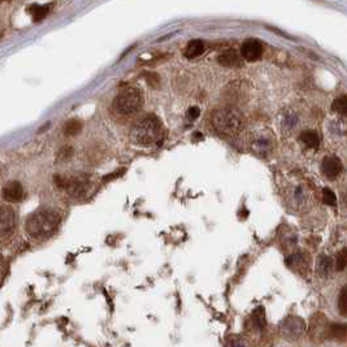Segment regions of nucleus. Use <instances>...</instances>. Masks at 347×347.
<instances>
[{
	"instance_id": "nucleus-1",
	"label": "nucleus",
	"mask_w": 347,
	"mask_h": 347,
	"mask_svg": "<svg viewBox=\"0 0 347 347\" xmlns=\"http://www.w3.org/2000/svg\"><path fill=\"white\" fill-rule=\"evenodd\" d=\"M60 215L54 209L42 208L32 213L26 220L25 229L30 237L46 239L55 233L60 225Z\"/></svg>"
},
{
	"instance_id": "nucleus-2",
	"label": "nucleus",
	"mask_w": 347,
	"mask_h": 347,
	"mask_svg": "<svg viewBox=\"0 0 347 347\" xmlns=\"http://www.w3.org/2000/svg\"><path fill=\"white\" fill-rule=\"evenodd\" d=\"M162 124L155 116H147L139 120L130 133L131 141L142 146L156 145L162 139Z\"/></svg>"
},
{
	"instance_id": "nucleus-3",
	"label": "nucleus",
	"mask_w": 347,
	"mask_h": 347,
	"mask_svg": "<svg viewBox=\"0 0 347 347\" xmlns=\"http://www.w3.org/2000/svg\"><path fill=\"white\" fill-rule=\"evenodd\" d=\"M213 128L224 137L237 135L242 129L241 114L234 110H217L211 116Z\"/></svg>"
},
{
	"instance_id": "nucleus-4",
	"label": "nucleus",
	"mask_w": 347,
	"mask_h": 347,
	"mask_svg": "<svg viewBox=\"0 0 347 347\" xmlns=\"http://www.w3.org/2000/svg\"><path fill=\"white\" fill-rule=\"evenodd\" d=\"M142 107V96L138 90L128 89L120 92L113 100V108L123 114H131L138 112Z\"/></svg>"
},
{
	"instance_id": "nucleus-5",
	"label": "nucleus",
	"mask_w": 347,
	"mask_h": 347,
	"mask_svg": "<svg viewBox=\"0 0 347 347\" xmlns=\"http://www.w3.org/2000/svg\"><path fill=\"white\" fill-rule=\"evenodd\" d=\"M17 226V215L8 205L0 207V239L11 237Z\"/></svg>"
},
{
	"instance_id": "nucleus-6",
	"label": "nucleus",
	"mask_w": 347,
	"mask_h": 347,
	"mask_svg": "<svg viewBox=\"0 0 347 347\" xmlns=\"http://www.w3.org/2000/svg\"><path fill=\"white\" fill-rule=\"evenodd\" d=\"M263 55V44L256 39H247L243 42L241 48V56L246 61L254 63Z\"/></svg>"
},
{
	"instance_id": "nucleus-7",
	"label": "nucleus",
	"mask_w": 347,
	"mask_h": 347,
	"mask_svg": "<svg viewBox=\"0 0 347 347\" xmlns=\"http://www.w3.org/2000/svg\"><path fill=\"white\" fill-rule=\"evenodd\" d=\"M272 133L268 130V128H263V130L259 131L257 134L253 135V143L251 147L255 152H261L265 154L267 151L272 148Z\"/></svg>"
},
{
	"instance_id": "nucleus-8",
	"label": "nucleus",
	"mask_w": 347,
	"mask_h": 347,
	"mask_svg": "<svg viewBox=\"0 0 347 347\" xmlns=\"http://www.w3.org/2000/svg\"><path fill=\"white\" fill-rule=\"evenodd\" d=\"M321 168H323V173L329 180H335L339 174L342 173L343 170L342 162L338 158H335V156H329V158L324 159Z\"/></svg>"
},
{
	"instance_id": "nucleus-9",
	"label": "nucleus",
	"mask_w": 347,
	"mask_h": 347,
	"mask_svg": "<svg viewBox=\"0 0 347 347\" xmlns=\"http://www.w3.org/2000/svg\"><path fill=\"white\" fill-rule=\"evenodd\" d=\"M1 195H3V199L9 201V203H18V201L22 199V197H24L22 185L17 181L8 182V183L3 187Z\"/></svg>"
},
{
	"instance_id": "nucleus-10",
	"label": "nucleus",
	"mask_w": 347,
	"mask_h": 347,
	"mask_svg": "<svg viewBox=\"0 0 347 347\" xmlns=\"http://www.w3.org/2000/svg\"><path fill=\"white\" fill-rule=\"evenodd\" d=\"M217 61L220 63V65L226 68H237L241 67L242 64L241 57L234 50H228V51H224L222 54H220L219 57H217Z\"/></svg>"
},
{
	"instance_id": "nucleus-11",
	"label": "nucleus",
	"mask_w": 347,
	"mask_h": 347,
	"mask_svg": "<svg viewBox=\"0 0 347 347\" xmlns=\"http://www.w3.org/2000/svg\"><path fill=\"white\" fill-rule=\"evenodd\" d=\"M64 190H67L68 193L73 197H79L86 191V181L77 177L67 178V185H65Z\"/></svg>"
},
{
	"instance_id": "nucleus-12",
	"label": "nucleus",
	"mask_w": 347,
	"mask_h": 347,
	"mask_svg": "<svg viewBox=\"0 0 347 347\" xmlns=\"http://www.w3.org/2000/svg\"><path fill=\"white\" fill-rule=\"evenodd\" d=\"M328 335L330 339L345 342L347 339V324H331L328 328Z\"/></svg>"
},
{
	"instance_id": "nucleus-13",
	"label": "nucleus",
	"mask_w": 347,
	"mask_h": 347,
	"mask_svg": "<svg viewBox=\"0 0 347 347\" xmlns=\"http://www.w3.org/2000/svg\"><path fill=\"white\" fill-rule=\"evenodd\" d=\"M204 51V44L201 40H191L189 42V44L186 46L185 48V56L187 59H194V57H198L201 56Z\"/></svg>"
},
{
	"instance_id": "nucleus-14",
	"label": "nucleus",
	"mask_w": 347,
	"mask_h": 347,
	"mask_svg": "<svg viewBox=\"0 0 347 347\" xmlns=\"http://www.w3.org/2000/svg\"><path fill=\"white\" fill-rule=\"evenodd\" d=\"M50 9H51V5L46 4V5H39V4H33L30 8H29V12L32 15L33 20L36 22H40L42 20L46 18L48 13H50Z\"/></svg>"
},
{
	"instance_id": "nucleus-15",
	"label": "nucleus",
	"mask_w": 347,
	"mask_h": 347,
	"mask_svg": "<svg viewBox=\"0 0 347 347\" xmlns=\"http://www.w3.org/2000/svg\"><path fill=\"white\" fill-rule=\"evenodd\" d=\"M300 141L308 148H317L319 147V135L313 130H306L300 134Z\"/></svg>"
},
{
	"instance_id": "nucleus-16",
	"label": "nucleus",
	"mask_w": 347,
	"mask_h": 347,
	"mask_svg": "<svg viewBox=\"0 0 347 347\" xmlns=\"http://www.w3.org/2000/svg\"><path fill=\"white\" fill-rule=\"evenodd\" d=\"M82 130V123L79 120H69L64 125V134L68 137H74V135L79 134Z\"/></svg>"
},
{
	"instance_id": "nucleus-17",
	"label": "nucleus",
	"mask_w": 347,
	"mask_h": 347,
	"mask_svg": "<svg viewBox=\"0 0 347 347\" xmlns=\"http://www.w3.org/2000/svg\"><path fill=\"white\" fill-rule=\"evenodd\" d=\"M333 110L337 112L341 116H345L347 117V95H342V96H338L333 102Z\"/></svg>"
},
{
	"instance_id": "nucleus-18",
	"label": "nucleus",
	"mask_w": 347,
	"mask_h": 347,
	"mask_svg": "<svg viewBox=\"0 0 347 347\" xmlns=\"http://www.w3.org/2000/svg\"><path fill=\"white\" fill-rule=\"evenodd\" d=\"M338 312L342 316H347V286L341 289V292H339Z\"/></svg>"
},
{
	"instance_id": "nucleus-19",
	"label": "nucleus",
	"mask_w": 347,
	"mask_h": 347,
	"mask_svg": "<svg viewBox=\"0 0 347 347\" xmlns=\"http://www.w3.org/2000/svg\"><path fill=\"white\" fill-rule=\"evenodd\" d=\"M335 269L342 272L343 269L347 267V247L342 249L337 254V257H335Z\"/></svg>"
},
{
	"instance_id": "nucleus-20",
	"label": "nucleus",
	"mask_w": 347,
	"mask_h": 347,
	"mask_svg": "<svg viewBox=\"0 0 347 347\" xmlns=\"http://www.w3.org/2000/svg\"><path fill=\"white\" fill-rule=\"evenodd\" d=\"M323 201L327 205L334 207V205L337 204V197H335V194L333 193L330 189L325 187V189L323 190Z\"/></svg>"
},
{
	"instance_id": "nucleus-21",
	"label": "nucleus",
	"mask_w": 347,
	"mask_h": 347,
	"mask_svg": "<svg viewBox=\"0 0 347 347\" xmlns=\"http://www.w3.org/2000/svg\"><path fill=\"white\" fill-rule=\"evenodd\" d=\"M73 154H74V151H73L71 146L63 147L59 152V159L60 160H68V159H71L73 156Z\"/></svg>"
},
{
	"instance_id": "nucleus-22",
	"label": "nucleus",
	"mask_w": 347,
	"mask_h": 347,
	"mask_svg": "<svg viewBox=\"0 0 347 347\" xmlns=\"http://www.w3.org/2000/svg\"><path fill=\"white\" fill-rule=\"evenodd\" d=\"M145 78H146L147 83L152 87H158L159 83H160V79H159L158 74H155V73H146V74H145Z\"/></svg>"
},
{
	"instance_id": "nucleus-23",
	"label": "nucleus",
	"mask_w": 347,
	"mask_h": 347,
	"mask_svg": "<svg viewBox=\"0 0 347 347\" xmlns=\"http://www.w3.org/2000/svg\"><path fill=\"white\" fill-rule=\"evenodd\" d=\"M199 114H201V110L198 108V107H191L189 110H187V117H189L190 120H195L199 117Z\"/></svg>"
},
{
	"instance_id": "nucleus-24",
	"label": "nucleus",
	"mask_w": 347,
	"mask_h": 347,
	"mask_svg": "<svg viewBox=\"0 0 347 347\" xmlns=\"http://www.w3.org/2000/svg\"><path fill=\"white\" fill-rule=\"evenodd\" d=\"M123 173H124V170H120V172H117V173H112V174H110V176H107V177L103 178V181L108 182V181H110V180H113V178H117Z\"/></svg>"
},
{
	"instance_id": "nucleus-25",
	"label": "nucleus",
	"mask_w": 347,
	"mask_h": 347,
	"mask_svg": "<svg viewBox=\"0 0 347 347\" xmlns=\"http://www.w3.org/2000/svg\"><path fill=\"white\" fill-rule=\"evenodd\" d=\"M3 265V257H1V255H0V267Z\"/></svg>"
},
{
	"instance_id": "nucleus-26",
	"label": "nucleus",
	"mask_w": 347,
	"mask_h": 347,
	"mask_svg": "<svg viewBox=\"0 0 347 347\" xmlns=\"http://www.w3.org/2000/svg\"><path fill=\"white\" fill-rule=\"evenodd\" d=\"M1 1H4V0H0V3H1Z\"/></svg>"
}]
</instances>
